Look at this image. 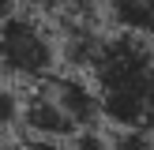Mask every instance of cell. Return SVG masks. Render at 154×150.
I'll return each instance as SVG.
<instances>
[{"label": "cell", "mask_w": 154, "mask_h": 150, "mask_svg": "<svg viewBox=\"0 0 154 150\" xmlns=\"http://www.w3.org/2000/svg\"><path fill=\"white\" fill-rule=\"evenodd\" d=\"M90 82L102 101V120L113 128L154 131V41L109 34L90 64Z\"/></svg>", "instance_id": "cell-1"}, {"label": "cell", "mask_w": 154, "mask_h": 150, "mask_svg": "<svg viewBox=\"0 0 154 150\" xmlns=\"http://www.w3.org/2000/svg\"><path fill=\"white\" fill-rule=\"evenodd\" d=\"M60 60V34L45 15L19 8L0 22V75L8 82H38L53 79Z\"/></svg>", "instance_id": "cell-2"}, {"label": "cell", "mask_w": 154, "mask_h": 150, "mask_svg": "<svg viewBox=\"0 0 154 150\" xmlns=\"http://www.w3.org/2000/svg\"><path fill=\"white\" fill-rule=\"evenodd\" d=\"M19 128L26 131V139H57V142H68L79 131L72 124V116L60 109V101L49 94L45 82H38L30 94H23V124Z\"/></svg>", "instance_id": "cell-3"}, {"label": "cell", "mask_w": 154, "mask_h": 150, "mask_svg": "<svg viewBox=\"0 0 154 150\" xmlns=\"http://www.w3.org/2000/svg\"><path fill=\"white\" fill-rule=\"evenodd\" d=\"M49 94L60 101V109L72 116V124L79 128H98L102 124V101H98V90L90 82V75H79V71H57L53 79H45Z\"/></svg>", "instance_id": "cell-4"}, {"label": "cell", "mask_w": 154, "mask_h": 150, "mask_svg": "<svg viewBox=\"0 0 154 150\" xmlns=\"http://www.w3.org/2000/svg\"><path fill=\"white\" fill-rule=\"evenodd\" d=\"M102 11L113 30L154 41V0H102Z\"/></svg>", "instance_id": "cell-5"}, {"label": "cell", "mask_w": 154, "mask_h": 150, "mask_svg": "<svg viewBox=\"0 0 154 150\" xmlns=\"http://www.w3.org/2000/svg\"><path fill=\"white\" fill-rule=\"evenodd\" d=\"M19 124H23V94L4 79L0 82V135H8Z\"/></svg>", "instance_id": "cell-6"}, {"label": "cell", "mask_w": 154, "mask_h": 150, "mask_svg": "<svg viewBox=\"0 0 154 150\" xmlns=\"http://www.w3.org/2000/svg\"><path fill=\"white\" fill-rule=\"evenodd\" d=\"M109 150H154V131L143 128H117L109 135Z\"/></svg>", "instance_id": "cell-7"}, {"label": "cell", "mask_w": 154, "mask_h": 150, "mask_svg": "<svg viewBox=\"0 0 154 150\" xmlns=\"http://www.w3.org/2000/svg\"><path fill=\"white\" fill-rule=\"evenodd\" d=\"M68 150H109V135L94 131V128H83L68 139Z\"/></svg>", "instance_id": "cell-8"}, {"label": "cell", "mask_w": 154, "mask_h": 150, "mask_svg": "<svg viewBox=\"0 0 154 150\" xmlns=\"http://www.w3.org/2000/svg\"><path fill=\"white\" fill-rule=\"evenodd\" d=\"M11 11H19V0H0V22H4Z\"/></svg>", "instance_id": "cell-9"}, {"label": "cell", "mask_w": 154, "mask_h": 150, "mask_svg": "<svg viewBox=\"0 0 154 150\" xmlns=\"http://www.w3.org/2000/svg\"><path fill=\"white\" fill-rule=\"evenodd\" d=\"M0 150H30V142H8V139H0Z\"/></svg>", "instance_id": "cell-10"}]
</instances>
